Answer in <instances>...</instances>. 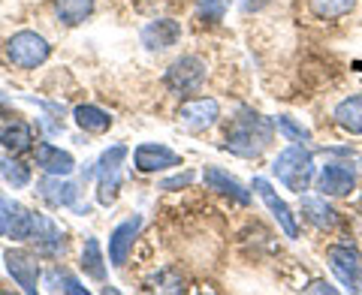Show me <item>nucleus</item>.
Segmentation results:
<instances>
[{
  "label": "nucleus",
  "mask_w": 362,
  "mask_h": 295,
  "mask_svg": "<svg viewBox=\"0 0 362 295\" xmlns=\"http://www.w3.org/2000/svg\"><path fill=\"white\" fill-rule=\"evenodd\" d=\"M269 142H272V124L263 115H257V112H242L226 130L223 148L235 157L251 160V157H259L266 151Z\"/></svg>",
  "instance_id": "1"
},
{
  "label": "nucleus",
  "mask_w": 362,
  "mask_h": 295,
  "mask_svg": "<svg viewBox=\"0 0 362 295\" xmlns=\"http://www.w3.org/2000/svg\"><path fill=\"white\" fill-rule=\"evenodd\" d=\"M272 175H275L281 184L293 193H305L314 178V157L305 145H290L284 148L275 163H272Z\"/></svg>",
  "instance_id": "2"
},
{
  "label": "nucleus",
  "mask_w": 362,
  "mask_h": 295,
  "mask_svg": "<svg viewBox=\"0 0 362 295\" xmlns=\"http://www.w3.org/2000/svg\"><path fill=\"white\" fill-rule=\"evenodd\" d=\"M127 157V145H112L100 154L97 160V202L100 205H112L121 190V163Z\"/></svg>",
  "instance_id": "3"
},
{
  "label": "nucleus",
  "mask_w": 362,
  "mask_h": 295,
  "mask_svg": "<svg viewBox=\"0 0 362 295\" xmlns=\"http://www.w3.org/2000/svg\"><path fill=\"white\" fill-rule=\"evenodd\" d=\"M49 54L52 45L33 30H18L6 40V58L16 66H21V70H37L40 64L49 61Z\"/></svg>",
  "instance_id": "4"
},
{
  "label": "nucleus",
  "mask_w": 362,
  "mask_h": 295,
  "mask_svg": "<svg viewBox=\"0 0 362 295\" xmlns=\"http://www.w3.org/2000/svg\"><path fill=\"white\" fill-rule=\"evenodd\" d=\"M166 88L178 97H187V94H197L206 82V61L197 58V54H185V58L173 61V66L166 70Z\"/></svg>",
  "instance_id": "5"
},
{
  "label": "nucleus",
  "mask_w": 362,
  "mask_h": 295,
  "mask_svg": "<svg viewBox=\"0 0 362 295\" xmlns=\"http://www.w3.org/2000/svg\"><path fill=\"white\" fill-rule=\"evenodd\" d=\"M30 226H33V214L0 190V238L6 235V238H13V241H28Z\"/></svg>",
  "instance_id": "6"
},
{
  "label": "nucleus",
  "mask_w": 362,
  "mask_h": 295,
  "mask_svg": "<svg viewBox=\"0 0 362 295\" xmlns=\"http://www.w3.org/2000/svg\"><path fill=\"white\" fill-rule=\"evenodd\" d=\"M218 118H221V106H218V100H211V97H194V100H187V103H181V109H178V124L187 127L190 133H202V130L214 127Z\"/></svg>",
  "instance_id": "7"
},
{
  "label": "nucleus",
  "mask_w": 362,
  "mask_h": 295,
  "mask_svg": "<svg viewBox=\"0 0 362 295\" xmlns=\"http://www.w3.org/2000/svg\"><path fill=\"white\" fill-rule=\"evenodd\" d=\"M4 263H6L9 277H13L21 287V292H28V295L37 292V283H40V263H37V256L28 253V251H21V247H9V251L4 253Z\"/></svg>",
  "instance_id": "8"
},
{
  "label": "nucleus",
  "mask_w": 362,
  "mask_h": 295,
  "mask_svg": "<svg viewBox=\"0 0 362 295\" xmlns=\"http://www.w3.org/2000/svg\"><path fill=\"white\" fill-rule=\"evenodd\" d=\"M326 259H329V268L335 271V277L341 280V287H347L350 292L362 289V259L356 251H350V247H329Z\"/></svg>",
  "instance_id": "9"
},
{
  "label": "nucleus",
  "mask_w": 362,
  "mask_h": 295,
  "mask_svg": "<svg viewBox=\"0 0 362 295\" xmlns=\"http://www.w3.org/2000/svg\"><path fill=\"white\" fill-rule=\"evenodd\" d=\"M254 190L259 193V199L266 202V208L272 211V217L278 220V226L287 232V238H299V226H296V214L290 211V205L275 193V187L266 178H254Z\"/></svg>",
  "instance_id": "10"
},
{
  "label": "nucleus",
  "mask_w": 362,
  "mask_h": 295,
  "mask_svg": "<svg viewBox=\"0 0 362 295\" xmlns=\"http://www.w3.org/2000/svg\"><path fill=\"white\" fill-rule=\"evenodd\" d=\"M142 229V217L139 214H133V217H127L124 223H118L115 229H112L109 235V263L121 268L124 263H127V256L133 251V241H136V235H139Z\"/></svg>",
  "instance_id": "11"
},
{
  "label": "nucleus",
  "mask_w": 362,
  "mask_h": 295,
  "mask_svg": "<svg viewBox=\"0 0 362 295\" xmlns=\"http://www.w3.org/2000/svg\"><path fill=\"white\" fill-rule=\"evenodd\" d=\"M133 163L139 172H163V169H173L181 166V157L166 145H154V142H145L133 151Z\"/></svg>",
  "instance_id": "12"
},
{
  "label": "nucleus",
  "mask_w": 362,
  "mask_h": 295,
  "mask_svg": "<svg viewBox=\"0 0 362 295\" xmlns=\"http://www.w3.org/2000/svg\"><path fill=\"white\" fill-rule=\"evenodd\" d=\"M354 187H356V175L344 163H326L320 175H317V190L323 196H347Z\"/></svg>",
  "instance_id": "13"
},
{
  "label": "nucleus",
  "mask_w": 362,
  "mask_h": 295,
  "mask_svg": "<svg viewBox=\"0 0 362 295\" xmlns=\"http://www.w3.org/2000/svg\"><path fill=\"white\" fill-rule=\"evenodd\" d=\"M28 241L37 244V251H42V253L64 251V232L58 229V223L52 217H45V214H33V226H30Z\"/></svg>",
  "instance_id": "14"
},
{
  "label": "nucleus",
  "mask_w": 362,
  "mask_h": 295,
  "mask_svg": "<svg viewBox=\"0 0 362 295\" xmlns=\"http://www.w3.org/2000/svg\"><path fill=\"white\" fill-rule=\"evenodd\" d=\"M202 181H206V187L214 190V193H221V196H230L235 202H242V205H247L251 202V193H247L239 181H235L233 175H226L223 169L218 166H206V172H202Z\"/></svg>",
  "instance_id": "15"
},
{
  "label": "nucleus",
  "mask_w": 362,
  "mask_h": 295,
  "mask_svg": "<svg viewBox=\"0 0 362 295\" xmlns=\"http://www.w3.org/2000/svg\"><path fill=\"white\" fill-rule=\"evenodd\" d=\"M181 37V25L173 18H157L151 21V25H145L142 28V42H145V49H169V45H175Z\"/></svg>",
  "instance_id": "16"
},
{
  "label": "nucleus",
  "mask_w": 362,
  "mask_h": 295,
  "mask_svg": "<svg viewBox=\"0 0 362 295\" xmlns=\"http://www.w3.org/2000/svg\"><path fill=\"white\" fill-rule=\"evenodd\" d=\"M37 166L42 169L45 175H70L76 169V160L70 151H61L52 142L37 145Z\"/></svg>",
  "instance_id": "17"
},
{
  "label": "nucleus",
  "mask_w": 362,
  "mask_h": 295,
  "mask_svg": "<svg viewBox=\"0 0 362 295\" xmlns=\"http://www.w3.org/2000/svg\"><path fill=\"white\" fill-rule=\"evenodd\" d=\"M37 190H40V196L49 202L52 208H66V205H73L76 196H78L76 184H73V181H66V175H49Z\"/></svg>",
  "instance_id": "18"
},
{
  "label": "nucleus",
  "mask_w": 362,
  "mask_h": 295,
  "mask_svg": "<svg viewBox=\"0 0 362 295\" xmlns=\"http://www.w3.org/2000/svg\"><path fill=\"white\" fill-rule=\"evenodd\" d=\"M0 145H4L9 154H25L33 145V130L25 121H9L0 127Z\"/></svg>",
  "instance_id": "19"
},
{
  "label": "nucleus",
  "mask_w": 362,
  "mask_h": 295,
  "mask_svg": "<svg viewBox=\"0 0 362 295\" xmlns=\"http://www.w3.org/2000/svg\"><path fill=\"white\" fill-rule=\"evenodd\" d=\"M335 124L347 133L362 136V94H354L335 106Z\"/></svg>",
  "instance_id": "20"
},
{
  "label": "nucleus",
  "mask_w": 362,
  "mask_h": 295,
  "mask_svg": "<svg viewBox=\"0 0 362 295\" xmlns=\"http://www.w3.org/2000/svg\"><path fill=\"white\" fill-rule=\"evenodd\" d=\"M73 118H76V124L82 127L85 133H106L109 127H112V118H109V112H103L100 106H76V112H73Z\"/></svg>",
  "instance_id": "21"
},
{
  "label": "nucleus",
  "mask_w": 362,
  "mask_h": 295,
  "mask_svg": "<svg viewBox=\"0 0 362 295\" xmlns=\"http://www.w3.org/2000/svg\"><path fill=\"white\" fill-rule=\"evenodd\" d=\"M54 13L64 25H82V21L94 13V0H54Z\"/></svg>",
  "instance_id": "22"
},
{
  "label": "nucleus",
  "mask_w": 362,
  "mask_h": 295,
  "mask_svg": "<svg viewBox=\"0 0 362 295\" xmlns=\"http://www.w3.org/2000/svg\"><path fill=\"white\" fill-rule=\"evenodd\" d=\"M302 214L317 226V229H332V226H335V211L326 205V199L305 196L302 199Z\"/></svg>",
  "instance_id": "23"
},
{
  "label": "nucleus",
  "mask_w": 362,
  "mask_h": 295,
  "mask_svg": "<svg viewBox=\"0 0 362 295\" xmlns=\"http://www.w3.org/2000/svg\"><path fill=\"white\" fill-rule=\"evenodd\" d=\"M82 271L94 280H106V263H103V251H100L97 238H88L82 247Z\"/></svg>",
  "instance_id": "24"
},
{
  "label": "nucleus",
  "mask_w": 362,
  "mask_h": 295,
  "mask_svg": "<svg viewBox=\"0 0 362 295\" xmlns=\"http://www.w3.org/2000/svg\"><path fill=\"white\" fill-rule=\"evenodd\" d=\"M0 178H4L6 184H13V190H21L30 184V169L25 163L13 160V157H4V160H0Z\"/></svg>",
  "instance_id": "25"
},
{
  "label": "nucleus",
  "mask_w": 362,
  "mask_h": 295,
  "mask_svg": "<svg viewBox=\"0 0 362 295\" xmlns=\"http://www.w3.org/2000/svg\"><path fill=\"white\" fill-rule=\"evenodd\" d=\"M354 6H356V0H311L314 16H317V18H326V21L347 16Z\"/></svg>",
  "instance_id": "26"
},
{
  "label": "nucleus",
  "mask_w": 362,
  "mask_h": 295,
  "mask_svg": "<svg viewBox=\"0 0 362 295\" xmlns=\"http://www.w3.org/2000/svg\"><path fill=\"white\" fill-rule=\"evenodd\" d=\"M49 289L52 292H73V295H88V287H82L70 271L64 268H52L49 271Z\"/></svg>",
  "instance_id": "27"
},
{
  "label": "nucleus",
  "mask_w": 362,
  "mask_h": 295,
  "mask_svg": "<svg viewBox=\"0 0 362 295\" xmlns=\"http://www.w3.org/2000/svg\"><path fill=\"white\" fill-rule=\"evenodd\" d=\"M275 127L284 133L287 139H293V142H308V139H311V133L305 130V127H299V124L293 121V118H275Z\"/></svg>",
  "instance_id": "28"
},
{
  "label": "nucleus",
  "mask_w": 362,
  "mask_h": 295,
  "mask_svg": "<svg viewBox=\"0 0 362 295\" xmlns=\"http://www.w3.org/2000/svg\"><path fill=\"white\" fill-rule=\"evenodd\" d=\"M226 9V0H199V16L206 21H221Z\"/></svg>",
  "instance_id": "29"
},
{
  "label": "nucleus",
  "mask_w": 362,
  "mask_h": 295,
  "mask_svg": "<svg viewBox=\"0 0 362 295\" xmlns=\"http://www.w3.org/2000/svg\"><path fill=\"white\" fill-rule=\"evenodd\" d=\"M197 175L194 172H181V175H175V178H169V181H163L160 184V190H178V187H187L190 181H194Z\"/></svg>",
  "instance_id": "30"
},
{
  "label": "nucleus",
  "mask_w": 362,
  "mask_h": 295,
  "mask_svg": "<svg viewBox=\"0 0 362 295\" xmlns=\"http://www.w3.org/2000/svg\"><path fill=\"white\" fill-rule=\"evenodd\" d=\"M305 292H338V289H335V287H329V283H326V280H314V283H311V287L305 289Z\"/></svg>",
  "instance_id": "31"
}]
</instances>
